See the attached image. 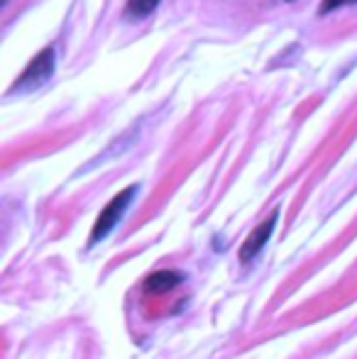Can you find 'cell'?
Returning <instances> with one entry per match:
<instances>
[{
	"label": "cell",
	"mask_w": 357,
	"mask_h": 359,
	"mask_svg": "<svg viewBox=\"0 0 357 359\" xmlns=\"http://www.w3.org/2000/svg\"><path fill=\"white\" fill-rule=\"evenodd\" d=\"M137 191H140V186H128L125 191H120L118 196H113L110 198V203L105 205L103 210H100V215H98V220H95V225H93V230H90V235H88V247H93V245H98V242H103L105 237L113 232V227L118 225L120 220H123V215H125V210L130 208V203L135 201V196H137Z\"/></svg>",
	"instance_id": "1"
},
{
	"label": "cell",
	"mask_w": 357,
	"mask_h": 359,
	"mask_svg": "<svg viewBox=\"0 0 357 359\" xmlns=\"http://www.w3.org/2000/svg\"><path fill=\"white\" fill-rule=\"evenodd\" d=\"M54 67H57V52L54 47H47L32 59V62L25 67V72L20 74V79L10 86L8 93H29V90H37L52 79Z\"/></svg>",
	"instance_id": "2"
},
{
	"label": "cell",
	"mask_w": 357,
	"mask_h": 359,
	"mask_svg": "<svg viewBox=\"0 0 357 359\" xmlns=\"http://www.w3.org/2000/svg\"><path fill=\"white\" fill-rule=\"evenodd\" d=\"M276 220H279V208H276L274 213H269L252 232H250L248 240L243 242V247H240V252H238V259L243 262V264H250V262L264 250V245H267L271 240V235H274Z\"/></svg>",
	"instance_id": "3"
},
{
	"label": "cell",
	"mask_w": 357,
	"mask_h": 359,
	"mask_svg": "<svg viewBox=\"0 0 357 359\" xmlns=\"http://www.w3.org/2000/svg\"><path fill=\"white\" fill-rule=\"evenodd\" d=\"M181 281H184V274H179V271H154V274H149L147 279L142 281V288L147 293H167L172 291L174 286H179Z\"/></svg>",
	"instance_id": "4"
},
{
	"label": "cell",
	"mask_w": 357,
	"mask_h": 359,
	"mask_svg": "<svg viewBox=\"0 0 357 359\" xmlns=\"http://www.w3.org/2000/svg\"><path fill=\"white\" fill-rule=\"evenodd\" d=\"M162 0H128L125 5V18L128 20H142L152 13Z\"/></svg>",
	"instance_id": "5"
},
{
	"label": "cell",
	"mask_w": 357,
	"mask_h": 359,
	"mask_svg": "<svg viewBox=\"0 0 357 359\" xmlns=\"http://www.w3.org/2000/svg\"><path fill=\"white\" fill-rule=\"evenodd\" d=\"M348 3H357V0H323V3H321V8H318V13L325 15V13H330V10L343 8V5H348Z\"/></svg>",
	"instance_id": "6"
}]
</instances>
